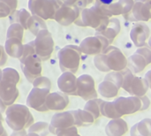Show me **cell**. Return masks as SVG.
Segmentation results:
<instances>
[{
    "label": "cell",
    "mask_w": 151,
    "mask_h": 136,
    "mask_svg": "<svg viewBox=\"0 0 151 136\" xmlns=\"http://www.w3.org/2000/svg\"><path fill=\"white\" fill-rule=\"evenodd\" d=\"M19 74L15 69L6 67L3 70L0 81V99L6 106L13 104L18 99L19 91L17 84L19 82Z\"/></svg>",
    "instance_id": "3957f363"
},
{
    "label": "cell",
    "mask_w": 151,
    "mask_h": 136,
    "mask_svg": "<svg viewBox=\"0 0 151 136\" xmlns=\"http://www.w3.org/2000/svg\"><path fill=\"white\" fill-rule=\"evenodd\" d=\"M63 4H69V5H76L78 0H60Z\"/></svg>",
    "instance_id": "7bdbcfd3"
},
{
    "label": "cell",
    "mask_w": 151,
    "mask_h": 136,
    "mask_svg": "<svg viewBox=\"0 0 151 136\" xmlns=\"http://www.w3.org/2000/svg\"><path fill=\"white\" fill-rule=\"evenodd\" d=\"M25 136H39L38 135H36V134H35V133H29V132H27V135Z\"/></svg>",
    "instance_id": "bcb514c9"
},
{
    "label": "cell",
    "mask_w": 151,
    "mask_h": 136,
    "mask_svg": "<svg viewBox=\"0 0 151 136\" xmlns=\"http://www.w3.org/2000/svg\"><path fill=\"white\" fill-rule=\"evenodd\" d=\"M142 2H137L134 3V5L133 9L127 14L123 15L124 18L127 20L132 21V22H144V19L142 14Z\"/></svg>",
    "instance_id": "f1b7e54d"
},
{
    "label": "cell",
    "mask_w": 151,
    "mask_h": 136,
    "mask_svg": "<svg viewBox=\"0 0 151 136\" xmlns=\"http://www.w3.org/2000/svg\"><path fill=\"white\" fill-rule=\"evenodd\" d=\"M81 53L80 47L77 45H66L63 47L58 53L59 67L62 73L70 72L75 74L81 64Z\"/></svg>",
    "instance_id": "8992f818"
},
{
    "label": "cell",
    "mask_w": 151,
    "mask_h": 136,
    "mask_svg": "<svg viewBox=\"0 0 151 136\" xmlns=\"http://www.w3.org/2000/svg\"><path fill=\"white\" fill-rule=\"evenodd\" d=\"M95 1H96V0H88V4H92V3H93V2H95Z\"/></svg>",
    "instance_id": "816d5d0a"
},
{
    "label": "cell",
    "mask_w": 151,
    "mask_h": 136,
    "mask_svg": "<svg viewBox=\"0 0 151 136\" xmlns=\"http://www.w3.org/2000/svg\"><path fill=\"white\" fill-rule=\"evenodd\" d=\"M76 127V119L73 111L55 113L50 123V132L57 135L60 131Z\"/></svg>",
    "instance_id": "7c38bea8"
},
{
    "label": "cell",
    "mask_w": 151,
    "mask_h": 136,
    "mask_svg": "<svg viewBox=\"0 0 151 136\" xmlns=\"http://www.w3.org/2000/svg\"><path fill=\"white\" fill-rule=\"evenodd\" d=\"M35 55L42 61H47L54 50V41L50 32L48 29L42 30L33 41Z\"/></svg>",
    "instance_id": "30bf717a"
},
{
    "label": "cell",
    "mask_w": 151,
    "mask_h": 136,
    "mask_svg": "<svg viewBox=\"0 0 151 136\" xmlns=\"http://www.w3.org/2000/svg\"><path fill=\"white\" fill-rule=\"evenodd\" d=\"M113 102L118 113L121 117L131 115L137 112L146 111L150 105V100L146 95L143 96H120Z\"/></svg>",
    "instance_id": "5b68a950"
},
{
    "label": "cell",
    "mask_w": 151,
    "mask_h": 136,
    "mask_svg": "<svg viewBox=\"0 0 151 136\" xmlns=\"http://www.w3.org/2000/svg\"><path fill=\"white\" fill-rule=\"evenodd\" d=\"M131 136H151V119H144L134 125L130 130Z\"/></svg>",
    "instance_id": "cb8c5ba5"
},
{
    "label": "cell",
    "mask_w": 151,
    "mask_h": 136,
    "mask_svg": "<svg viewBox=\"0 0 151 136\" xmlns=\"http://www.w3.org/2000/svg\"><path fill=\"white\" fill-rule=\"evenodd\" d=\"M5 122L12 131H19L28 129L34 124V117L27 105L13 104L5 111Z\"/></svg>",
    "instance_id": "277c9868"
},
{
    "label": "cell",
    "mask_w": 151,
    "mask_h": 136,
    "mask_svg": "<svg viewBox=\"0 0 151 136\" xmlns=\"http://www.w3.org/2000/svg\"><path fill=\"white\" fill-rule=\"evenodd\" d=\"M97 1L104 4H112L113 2V0H97Z\"/></svg>",
    "instance_id": "f6af8a7d"
},
{
    "label": "cell",
    "mask_w": 151,
    "mask_h": 136,
    "mask_svg": "<svg viewBox=\"0 0 151 136\" xmlns=\"http://www.w3.org/2000/svg\"><path fill=\"white\" fill-rule=\"evenodd\" d=\"M135 52L140 54V55H142L146 59V61L148 62L149 65L151 64V48L149 46V44H146L144 46L139 47L136 50Z\"/></svg>",
    "instance_id": "d590c367"
},
{
    "label": "cell",
    "mask_w": 151,
    "mask_h": 136,
    "mask_svg": "<svg viewBox=\"0 0 151 136\" xmlns=\"http://www.w3.org/2000/svg\"><path fill=\"white\" fill-rule=\"evenodd\" d=\"M27 132L29 133H35L39 136H47L50 132V124L43 121H39L36 123L32 124L28 129Z\"/></svg>",
    "instance_id": "1f68e13d"
},
{
    "label": "cell",
    "mask_w": 151,
    "mask_h": 136,
    "mask_svg": "<svg viewBox=\"0 0 151 136\" xmlns=\"http://www.w3.org/2000/svg\"><path fill=\"white\" fill-rule=\"evenodd\" d=\"M45 104L48 111H64L69 104V97L61 91L50 93Z\"/></svg>",
    "instance_id": "ac0fdd59"
},
{
    "label": "cell",
    "mask_w": 151,
    "mask_h": 136,
    "mask_svg": "<svg viewBox=\"0 0 151 136\" xmlns=\"http://www.w3.org/2000/svg\"><path fill=\"white\" fill-rule=\"evenodd\" d=\"M125 79L122 89L133 96H143L148 92L150 86L145 78L135 76L127 67L124 69Z\"/></svg>",
    "instance_id": "9c48e42d"
},
{
    "label": "cell",
    "mask_w": 151,
    "mask_h": 136,
    "mask_svg": "<svg viewBox=\"0 0 151 136\" xmlns=\"http://www.w3.org/2000/svg\"><path fill=\"white\" fill-rule=\"evenodd\" d=\"M27 131L26 129L24 130H19V131H13V133L11 135V136H25L27 135Z\"/></svg>",
    "instance_id": "60d3db41"
},
{
    "label": "cell",
    "mask_w": 151,
    "mask_h": 136,
    "mask_svg": "<svg viewBox=\"0 0 151 136\" xmlns=\"http://www.w3.org/2000/svg\"><path fill=\"white\" fill-rule=\"evenodd\" d=\"M2 73H3V70H1V68H0V81L2 79Z\"/></svg>",
    "instance_id": "f907efd6"
},
{
    "label": "cell",
    "mask_w": 151,
    "mask_h": 136,
    "mask_svg": "<svg viewBox=\"0 0 151 136\" xmlns=\"http://www.w3.org/2000/svg\"><path fill=\"white\" fill-rule=\"evenodd\" d=\"M59 90L67 96H77V78L70 72L63 73L58 79Z\"/></svg>",
    "instance_id": "e0dca14e"
},
{
    "label": "cell",
    "mask_w": 151,
    "mask_h": 136,
    "mask_svg": "<svg viewBox=\"0 0 151 136\" xmlns=\"http://www.w3.org/2000/svg\"><path fill=\"white\" fill-rule=\"evenodd\" d=\"M111 18L101 15L93 6L81 10L80 16L74 24L79 27H89L96 29V32L103 31L106 28Z\"/></svg>",
    "instance_id": "52a82bcc"
},
{
    "label": "cell",
    "mask_w": 151,
    "mask_h": 136,
    "mask_svg": "<svg viewBox=\"0 0 151 136\" xmlns=\"http://www.w3.org/2000/svg\"><path fill=\"white\" fill-rule=\"evenodd\" d=\"M2 136H8V135L6 134V135H2Z\"/></svg>",
    "instance_id": "f5cc1de1"
},
{
    "label": "cell",
    "mask_w": 151,
    "mask_h": 136,
    "mask_svg": "<svg viewBox=\"0 0 151 136\" xmlns=\"http://www.w3.org/2000/svg\"><path fill=\"white\" fill-rule=\"evenodd\" d=\"M19 62L21 70L28 82L33 83L36 78L42 75V60L35 54L29 55Z\"/></svg>",
    "instance_id": "4fadbf2b"
},
{
    "label": "cell",
    "mask_w": 151,
    "mask_h": 136,
    "mask_svg": "<svg viewBox=\"0 0 151 136\" xmlns=\"http://www.w3.org/2000/svg\"><path fill=\"white\" fill-rule=\"evenodd\" d=\"M119 88L114 84L111 81H104L103 82H101L98 86V92L99 94L105 97V98H113L116 97L119 94Z\"/></svg>",
    "instance_id": "603a6c76"
},
{
    "label": "cell",
    "mask_w": 151,
    "mask_h": 136,
    "mask_svg": "<svg viewBox=\"0 0 151 136\" xmlns=\"http://www.w3.org/2000/svg\"><path fill=\"white\" fill-rule=\"evenodd\" d=\"M119 32H120V22L117 18L112 17L110 19L106 28L103 31L96 32V35L105 37L111 44L114 39L116 38V36L119 34Z\"/></svg>",
    "instance_id": "44dd1931"
},
{
    "label": "cell",
    "mask_w": 151,
    "mask_h": 136,
    "mask_svg": "<svg viewBox=\"0 0 151 136\" xmlns=\"http://www.w3.org/2000/svg\"><path fill=\"white\" fill-rule=\"evenodd\" d=\"M35 54V46L33 42H30L27 44H24V50H23V54L21 56V58H19V61L23 60L25 58H27L29 55H33Z\"/></svg>",
    "instance_id": "74e56055"
},
{
    "label": "cell",
    "mask_w": 151,
    "mask_h": 136,
    "mask_svg": "<svg viewBox=\"0 0 151 136\" xmlns=\"http://www.w3.org/2000/svg\"><path fill=\"white\" fill-rule=\"evenodd\" d=\"M6 105L4 104V103L0 99V112L3 113V112H5V111H6Z\"/></svg>",
    "instance_id": "ee69618b"
},
{
    "label": "cell",
    "mask_w": 151,
    "mask_h": 136,
    "mask_svg": "<svg viewBox=\"0 0 151 136\" xmlns=\"http://www.w3.org/2000/svg\"><path fill=\"white\" fill-rule=\"evenodd\" d=\"M63 3L60 0H28V9L32 15L44 20L54 19L58 9Z\"/></svg>",
    "instance_id": "ba28073f"
},
{
    "label": "cell",
    "mask_w": 151,
    "mask_h": 136,
    "mask_svg": "<svg viewBox=\"0 0 151 136\" xmlns=\"http://www.w3.org/2000/svg\"><path fill=\"white\" fill-rule=\"evenodd\" d=\"M147 1H149V0H134V3H137V2H142V3H145V2H147Z\"/></svg>",
    "instance_id": "7dc6e473"
},
{
    "label": "cell",
    "mask_w": 151,
    "mask_h": 136,
    "mask_svg": "<svg viewBox=\"0 0 151 136\" xmlns=\"http://www.w3.org/2000/svg\"><path fill=\"white\" fill-rule=\"evenodd\" d=\"M77 96L85 101L97 98L95 80L91 75L82 74L77 78Z\"/></svg>",
    "instance_id": "5bb4252c"
},
{
    "label": "cell",
    "mask_w": 151,
    "mask_h": 136,
    "mask_svg": "<svg viewBox=\"0 0 151 136\" xmlns=\"http://www.w3.org/2000/svg\"><path fill=\"white\" fill-rule=\"evenodd\" d=\"M4 47L6 54L13 58L19 59L23 54L24 44H22V40L19 38H7Z\"/></svg>",
    "instance_id": "ffe728a7"
},
{
    "label": "cell",
    "mask_w": 151,
    "mask_h": 136,
    "mask_svg": "<svg viewBox=\"0 0 151 136\" xmlns=\"http://www.w3.org/2000/svg\"><path fill=\"white\" fill-rule=\"evenodd\" d=\"M144 78H145V80L148 81L149 86H150V89H151V70H150L149 72H147V73H146V74H145V76H144Z\"/></svg>",
    "instance_id": "b9f144b4"
},
{
    "label": "cell",
    "mask_w": 151,
    "mask_h": 136,
    "mask_svg": "<svg viewBox=\"0 0 151 136\" xmlns=\"http://www.w3.org/2000/svg\"><path fill=\"white\" fill-rule=\"evenodd\" d=\"M7 57H8V55L6 54L5 50H4V47L0 45V67L4 66L6 64Z\"/></svg>",
    "instance_id": "ab89813d"
},
{
    "label": "cell",
    "mask_w": 151,
    "mask_h": 136,
    "mask_svg": "<svg viewBox=\"0 0 151 136\" xmlns=\"http://www.w3.org/2000/svg\"><path fill=\"white\" fill-rule=\"evenodd\" d=\"M3 113L0 112V124H3Z\"/></svg>",
    "instance_id": "c3c4849f"
},
{
    "label": "cell",
    "mask_w": 151,
    "mask_h": 136,
    "mask_svg": "<svg viewBox=\"0 0 151 136\" xmlns=\"http://www.w3.org/2000/svg\"><path fill=\"white\" fill-rule=\"evenodd\" d=\"M150 1H151V0H150Z\"/></svg>",
    "instance_id": "db71d44e"
},
{
    "label": "cell",
    "mask_w": 151,
    "mask_h": 136,
    "mask_svg": "<svg viewBox=\"0 0 151 136\" xmlns=\"http://www.w3.org/2000/svg\"><path fill=\"white\" fill-rule=\"evenodd\" d=\"M33 89L27 98V106L35 111L43 112H48L46 107V98L50 93L51 81L45 76H39L33 81Z\"/></svg>",
    "instance_id": "7a4b0ae2"
},
{
    "label": "cell",
    "mask_w": 151,
    "mask_h": 136,
    "mask_svg": "<svg viewBox=\"0 0 151 136\" xmlns=\"http://www.w3.org/2000/svg\"><path fill=\"white\" fill-rule=\"evenodd\" d=\"M148 62L146 59L140 54L134 52L133 55H131L129 58H127V68L134 74V73H140L148 65Z\"/></svg>",
    "instance_id": "7402d4cb"
},
{
    "label": "cell",
    "mask_w": 151,
    "mask_h": 136,
    "mask_svg": "<svg viewBox=\"0 0 151 136\" xmlns=\"http://www.w3.org/2000/svg\"><path fill=\"white\" fill-rule=\"evenodd\" d=\"M27 28L35 36H36L40 31L47 29V25H46L45 20L43 19L36 16V15H31V17L27 20Z\"/></svg>",
    "instance_id": "d4e9b609"
},
{
    "label": "cell",
    "mask_w": 151,
    "mask_h": 136,
    "mask_svg": "<svg viewBox=\"0 0 151 136\" xmlns=\"http://www.w3.org/2000/svg\"><path fill=\"white\" fill-rule=\"evenodd\" d=\"M31 12H28L27 10L22 8L19 10H16L15 12H13L9 17H10V22L12 23H18L20 24L26 30H27V23L28 19L31 17Z\"/></svg>",
    "instance_id": "4316f807"
},
{
    "label": "cell",
    "mask_w": 151,
    "mask_h": 136,
    "mask_svg": "<svg viewBox=\"0 0 151 136\" xmlns=\"http://www.w3.org/2000/svg\"><path fill=\"white\" fill-rule=\"evenodd\" d=\"M104 100L99 99V98H95L87 101V104L84 106V110L89 112L96 120L100 116H101V106L103 104Z\"/></svg>",
    "instance_id": "83f0119b"
},
{
    "label": "cell",
    "mask_w": 151,
    "mask_h": 136,
    "mask_svg": "<svg viewBox=\"0 0 151 136\" xmlns=\"http://www.w3.org/2000/svg\"><path fill=\"white\" fill-rule=\"evenodd\" d=\"M57 136H81L78 134V129L77 127H73L65 130L60 131Z\"/></svg>",
    "instance_id": "f35d334b"
},
{
    "label": "cell",
    "mask_w": 151,
    "mask_h": 136,
    "mask_svg": "<svg viewBox=\"0 0 151 136\" xmlns=\"http://www.w3.org/2000/svg\"><path fill=\"white\" fill-rule=\"evenodd\" d=\"M142 14L144 19V22L149 21L151 19V1L149 0L142 5Z\"/></svg>",
    "instance_id": "8d00e7d4"
},
{
    "label": "cell",
    "mask_w": 151,
    "mask_h": 136,
    "mask_svg": "<svg viewBox=\"0 0 151 136\" xmlns=\"http://www.w3.org/2000/svg\"><path fill=\"white\" fill-rule=\"evenodd\" d=\"M18 0H0V19L10 16L17 10Z\"/></svg>",
    "instance_id": "f546056e"
},
{
    "label": "cell",
    "mask_w": 151,
    "mask_h": 136,
    "mask_svg": "<svg viewBox=\"0 0 151 136\" xmlns=\"http://www.w3.org/2000/svg\"><path fill=\"white\" fill-rule=\"evenodd\" d=\"M150 37V29L144 22H136L130 31V38L138 48L146 45Z\"/></svg>",
    "instance_id": "2e32d148"
},
{
    "label": "cell",
    "mask_w": 151,
    "mask_h": 136,
    "mask_svg": "<svg viewBox=\"0 0 151 136\" xmlns=\"http://www.w3.org/2000/svg\"><path fill=\"white\" fill-rule=\"evenodd\" d=\"M75 119H76V127H89L91 125H93V123L95 122V119L94 117L88 112L85 110H75L73 111Z\"/></svg>",
    "instance_id": "484cf974"
},
{
    "label": "cell",
    "mask_w": 151,
    "mask_h": 136,
    "mask_svg": "<svg viewBox=\"0 0 151 136\" xmlns=\"http://www.w3.org/2000/svg\"><path fill=\"white\" fill-rule=\"evenodd\" d=\"M148 44H149V46L151 48V36L150 37V39H149V42H148Z\"/></svg>",
    "instance_id": "681fc988"
},
{
    "label": "cell",
    "mask_w": 151,
    "mask_h": 136,
    "mask_svg": "<svg viewBox=\"0 0 151 136\" xmlns=\"http://www.w3.org/2000/svg\"><path fill=\"white\" fill-rule=\"evenodd\" d=\"M127 132V123L121 118L111 119L105 127V134L107 136H123Z\"/></svg>",
    "instance_id": "d6986e66"
},
{
    "label": "cell",
    "mask_w": 151,
    "mask_h": 136,
    "mask_svg": "<svg viewBox=\"0 0 151 136\" xmlns=\"http://www.w3.org/2000/svg\"><path fill=\"white\" fill-rule=\"evenodd\" d=\"M94 65L100 72H118L127 67V58L119 48L110 45L103 53L95 56Z\"/></svg>",
    "instance_id": "6da1fadb"
},
{
    "label": "cell",
    "mask_w": 151,
    "mask_h": 136,
    "mask_svg": "<svg viewBox=\"0 0 151 136\" xmlns=\"http://www.w3.org/2000/svg\"><path fill=\"white\" fill-rule=\"evenodd\" d=\"M111 42L102 35L88 36L86 37L80 44L81 51L86 55L96 56L100 53H103L109 46Z\"/></svg>",
    "instance_id": "8fae6325"
},
{
    "label": "cell",
    "mask_w": 151,
    "mask_h": 136,
    "mask_svg": "<svg viewBox=\"0 0 151 136\" xmlns=\"http://www.w3.org/2000/svg\"><path fill=\"white\" fill-rule=\"evenodd\" d=\"M124 79H125V72L124 70L122 71H111L107 73V74L104 77L105 81H109L116 84L119 89H122L123 83H124Z\"/></svg>",
    "instance_id": "d6a6232c"
},
{
    "label": "cell",
    "mask_w": 151,
    "mask_h": 136,
    "mask_svg": "<svg viewBox=\"0 0 151 136\" xmlns=\"http://www.w3.org/2000/svg\"><path fill=\"white\" fill-rule=\"evenodd\" d=\"M118 3L121 10V15H125L128 13L134 5V0H119Z\"/></svg>",
    "instance_id": "e575fe53"
},
{
    "label": "cell",
    "mask_w": 151,
    "mask_h": 136,
    "mask_svg": "<svg viewBox=\"0 0 151 136\" xmlns=\"http://www.w3.org/2000/svg\"><path fill=\"white\" fill-rule=\"evenodd\" d=\"M101 115L109 118V119H119L121 116L118 113L115 106H114V102H107L104 101L101 106Z\"/></svg>",
    "instance_id": "4dcf8cb0"
},
{
    "label": "cell",
    "mask_w": 151,
    "mask_h": 136,
    "mask_svg": "<svg viewBox=\"0 0 151 136\" xmlns=\"http://www.w3.org/2000/svg\"><path fill=\"white\" fill-rule=\"evenodd\" d=\"M25 28L18 23H12L7 29L6 38H19L23 40Z\"/></svg>",
    "instance_id": "836d02e7"
},
{
    "label": "cell",
    "mask_w": 151,
    "mask_h": 136,
    "mask_svg": "<svg viewBox=\"0 0 151 136\" xmlns=\"http://www.w3.org/2000/svg\"><path fill=\"white\" fill-rule=\"evenodd\" d=\"M81 13V9L76 5L62 4L58 9L54 19L61 26L67 27L74 23Z\"/></svg>",
    "instance_id": "9a60e30c"
}]
</instances>
